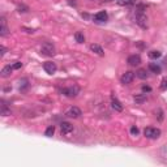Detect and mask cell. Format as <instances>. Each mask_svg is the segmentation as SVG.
<instances>
[{
    "mask_svg": "<svg viewBox=\"0 0 167 167\" xmlns=\"http://www.w3.org/2000/svg\"><path fill=\"white\" fill-rule=\"evenodd\" d=\"M13 70H14V69H13V67H10V65H5V67L1 69L0 75H1V77H9V76L12 75Z\"/></svg>",
    "mask_w": 167,
    "mask_h": 167,
    "instance_id": "obj_15",
    "label": "cell"
},
{
    "mask_svg": "<svg viewBox=\"0 0 167 167\" xmlns=\"http://www.w3.org/2000/svg\"><path fill=\"white\" fill-rule=\"evenodd\" d=\"M142 91H144V93H150L151 88L149 85H142Z\"/></svg>",
    "mask_w": 167,
    "mask_h": 167,
    "instance_id": "obj_28",
    "label": "cell"
},
{
    "mask_svg": "<svg viewBox=\"0 0 167 167\" xmlns=\"http://www.w3.org/2000/svg\"><path fill=\"white\" fill-rule=\"evenodd\" d=\"M17 10H18V12H20V13H26V12H28V10H29V8L26 7V5L21 4V5H18V7H17Z\"/></svg>",
    "mask_w": 167,
    "mask_h": 167,
    "instance_id": "obj_26",
    "label": "cell"
},
{
    "mask_svg": "<svg viewBox=\"0 0 167 167\" xmlns=\"http://www.w3.org/2000/svg\"><path fill=\"white\" fill-rule=\"evenodd\" d=\"M128 64L132 65V67H136V65H140L141 64V56L140 55H130L129 57H128Z\"/></svg>",
    "mask_w": 167,
    "mask_h": 167,
    "instance_id": "obj_12",
    "label": "cell"
},
{
    "mask_svg": "<svg viewBox=\"0 0 167 167\" xmlns=\"http://www.w3.org/2000/svg\"><path fill=\"white\" fill-rule=\"evenodd\" d=\"M155 116H157V119H158V121H163L164 115H163V111H162V108H157Z\"/></svg>",
    "mask_w": 167,
    "mask_h": 167,
    "instance_id": "obj_24",
    "label": "cell"
},
{
    "mask_svg": "<svg viewBox=\"0 0 167 167\" xmlns=\"http://www.w3.org/2000/svg\"><path fill=\"white\" fill-rule=\"evenodd\" d=\"M1 108H0V115L1 116H9V115H12V111H10V108H8L7 104L4 103V101H1Z\"/></svg>",
    "mask_w": 167,
    "mask_h": 167,
    "instance_id": "obj_16",
    "label": "cell"
},
{
    "mask_svg": "<svg viewBox=\"0 0 167 167\" xmlns=\"http://www.w3.org/2000/svg\"><path fill=\"white\" fill-rule=\"evenodd\" d=\"M75 39H76V42H78V43H84V42H85V37H84V34L81 33V31L75 33Z\"/></svg>",
    "mask_w": 167,
    "mask_h": 167,
    "instance_id": "obj_22",
    "label": "cell"
},
{
    "mask_svg": "<svg viewBox=\"0 0 167 167\" xmlns=\"http://www.w3.org/2000/svg\"><path fill=\"white\" fill-rule=\"evenodd\" d=\"M133 99H135V102H136L137 104H142L144 102L148 101V97H146L145 93H142V94H135Z\"/></svg>",
    "mask_w": 167,
    "mask_h": 167,
    "instance_id": "obj_14",
    "label": "cell"
},
{
    "mask_svg": "<svg viewBox=\"0 0 167 167\" xmlns=\"http://www.w3.org/2000/svg\"><path fill=\"white\" fill-rule=\"evenodd\" d=\"M60 93L63 94V95L68 97V98H76V97L80 94V88L78 86H69V88H64L61 89V91Z\"/></svg>",
    "mask_w": 167,
    "mask_h": 167,
    "instance_id": "obj_2",
    "label": "cell"
},
{
    "mask_svg": "<svg viewBox=\"0 0 167 167\" xmlns=\"http://www.w3.org/2000/svg\"><path fill=\"white\" fill-rule=\"evenodd\" d=\"M81 115H82L81 110L78 108V107H76V106L69 107V108L67 110V112H65V116H68V117H73V119H77V117H80Z\"/></svg>",
    "mask_w": 167,
    "mask_h": 167,
    "instance_id": "obj_5",
    "label": "cell"
},
{
    "mask_svg": "<svg viewBox=\"0 0 167 167\" xmlns=\"http://www.w3.org/2000/svg\"><path fill=\"white\" fill-rule=\"evenodd\" d=\"M12 67H13V69H20V68L22 67V63H21V61H16Z\"/></svg>",
    "mask_w": 167,
    "mask_h": 167,
    "instance_id": "obj_29",
    "label": "cell"
},
{
    "mask_svg": "<svg viewBox=\"0 0 167 167\" xmlns=\"http://www.w3.org/2000/svg\"><path fill=\"white\" fill-rule=\"evenodd\" d=\"M43 69L46 70L48 75H54V73L57 70V67H56V64H55L54 61H46L43 64Z\"/></svg>",
    "mask_w": 167,
    "mask_h": 167,
    "instance_id": "obj_9",
    "label": "cell"
},
{
    "mask_svg": "<svg viewBox=\"0 0 167 167\" xmlns=\"http://www.w3.org/2000/svg\"><path fill=\"white\" fill-rule=\"evenodd\" d=\"M135 20H136V23H137L141 29H148V17H146V14L144 12L136 13Z\"/></svg>",
    "mask_w": 167,
    "mask_h": 167,
    "instance_id": "obj_4",
    "label": "cell"
},
{
    "mask_svg": "<svg viewBox=\"0 0 167 167\" xmlns=\"http://www.w3.org/2000/svg\"><path fill=\"white\" fill-rule=\"evenodd\" d=\"M55 133V125H50L48 128L46 129V132H44V135L47 136V137H52Z\"/></svg>",
    "mask_w": 167,
    "mask_h": 167,
    "instance_id": "obj_23",
    "label": "cell"
},
{
    "mask_svg": "<svg viewBox=\"0 0 167 167\" xmlns=\"http://www.w3.org/2000/svg\"><path fill=\"white\" fill-rule=\"evenodd\" d=\"M28 88H29L28 78H22V80H20V91H25Z\"/></svg>",
    "mask_w": 167,
    "mask_h": 167,
    "instance_id": "obj_21",
    "label": "cell"
},
{
    "mask_svg": "<svg viewBox=\"0 0 167 167\" xmlns=\"http://www.w3.org/2000/svg\"><path fill=\"white\" fill-rule=\"evenodd\" d=\"M159 89H161L162 91L167 90V77H164L163 80L161 81V85H159Z\"/></svg>",
    "mask_w": 167,
    "mask_h": 167,
    "instance_id": "obj_25",
    "label": "cell"
},
{
    "mask_svg": "<svg viewBox=\"0 0 167 167\" xmlns=\"http://www.w3.org/2000/svg\"><path fill=\"white\" fill-rule=\"evenodd\" d=\"M5 52H7V48H5V47L1 44V46H0V57H3V56H4V55H5Z\"/></svg>",
    "mask_w": 167,
    "mask_h": 167,
    "instance_id": "obj_30",
    "label": "cell"
},
{
    "mask_svg": "<svg viewBox=\"0 0 167 167\" xmlns=\"http://www.w3.org/2000/svg\"><path fill=\"white\" fill-rule=\"evenodd\" d=\"M111 107L117 112H121L123 111V104L120 103V101L116 98V97L112 95L111 97Z\"/></svg>",
    "mask_w": 167,
    "mask_h": 167,
    "instance_id": "obj_11",
    "label": "cell"
},
{
    "mask_svg": "<svg viewBox=\"0 0 167 167\" xmlns=\"http://www.w3.org/2000/svg\"><path fill=\"white\" fill-rule=\"evenodd\" d=\"M149 70L155 73V75H159V73L162 72V68L159 67L158 64H155V63H150V64H149Z\"/></svg>",
    "mask_w": 167,
    "mask_h": 167,
    "instance_id": "obj_17",
    "label": "cell"
},
{
    "mask_svg": "<svg viewBox=\"0 0 167 167\" xmlns=\"http://www.w3.org/2000/svg\"><path fill=\"white\" fill-rule=\"evenodd\" d=\"M138 133H140L138 128L136 127V125H132V127H130V135H132V136H138Z\"/></svg>",
    "mask_w": 167,
    "mask_h": 167,
    "instance_id": "obj_27",
    "label": "cell"
},
{
    "mask_svg": "<svg viewBox=\"0 0 167 167\" xmlns=\"http://www.w3.org/2000/svg\"><path fill=\"white\" fill-rule=\"evenodd\" d=\"M144 136L146 138H150V140H155L161 136V129L159 128H153V127H148L144 129Z\"/></svg>",
    "mask_w": 167,
    "mask_h": 167,
    "instance_id": "obj_3",
    "label": "cell"
},
{
    "mask_svg": "<svg viewBox=\"0 0 167 167\" xmlns=\"http://www.w3.org/2000/svg\"><path fill=\"white\" fill-rule=\"evenodd\" d=\"M8 34H9V29L7 26V20H5L4 16H1V18H0V35L5 37Z\"/></svg>",
    "mask_w": 167,
    "mask_h": 167,
    "instance_id": "obj_8",
    "label": "cell"
},
{
    "mask_svg": "<svg viewBox=\"0 0 167 167\" xmlns=\"http://www.w3.org/2000/svg\"><path fill=\"white\" fill-rule=\"evenodd\" d=\"M22 30H25L26 33H29V34H33L34 31H35L34 29H28V28H22Z\"/></svg>",
    "mask_w": 167,
    "mask_h": 167,
    "instance_id": "obj_31",
    "label": "cell"
},
{
    "mask_svg": "<svg viewBox=\"0 0 167 167\" xmlns=\"http://www.w3.org/2000/svg\"><path fill=\"white\" fill-rule=\"evenodd\" d=\"M41 55H43V56H54L55 54H56V48H55V46L52 43H50V42H46V43H43L41 46Z\"/></svg>",
    "mask_w": 167,
    "mask_h": 167,
    "instance_id": "obj_1",
    "label": "cell"
},
{
    "mask_svg": "<svg viewBox=\"0 0 167 167\" xmlns=\"http://www.w3.org/2000/svg\"><path fill=\"white\" fill-rule=\"evenodd\" d=\"M60 129H61L63 135H70L73 132V125L68 121H63L60 123Z\"/></svg>",
    "mask_w": 167,
    "mask_h": 167,
    "instance_id": "obj_10",
    "label": "cell"
},
{
    "mask_svg": "<svg viewBox=\"0 0 167 167\" xmlns=\"http://www.w3.org/2000/svg\"><path fill=\"white\" fill-rule=\"evenodd\" d=\"M106 1H112V0H106Z\"/></svg>",
    "mask_w": 167,
    "mask_h": 167,
    "instance_id": "obj_32",
    "label": "cell"
},
{
    "mask_svg": "<svg viewBox=\"0 0 167 167\" xmlns=\"http://www.w3.org/2000/svg\"><path fill=\"white\" fill-rule=\"evenodd\" d=\"M133 80H135V73L130 72V70L123 73V76L120 77V82H121L123 85H128V84H130Z\"/></svg>",
    "mask_w": 167,
    "mask_h": 167,
    "instance_id": "obj_6",
    "label": "cell"
},
{
    "mask_svg": "<svg viewBox=\"0 0 167 167\" xmlns=\"http://www.w3.org/2000/svg\"><path fill=\"white\" fill-rule=\"evenodd\" d=\"M90 50L94 52V54H97V55H99V56H103L104 55V51H103V48H102L99 44H97V43H93V44H90Z\"/></svg>",
    "mask_w": 167,
    "mask_h": 167,
    "instance_id": "obj_13",
    "label": "cell"
},
{
    "mask_svg": "<svg viewBox=\"0 0 167 167\" xmlns=\"http://www.w3.org/2000/svg\"><path fill=\"white\" fill-rule=\"evenodd\" d=\"M116 3L121 7H130L136 3V0H116Z\"/></svg>",
    "mask_w": 167,
    "mask_h": 167,
    "instance_id": "obj_20",
    "label": "cell"
},
{
    "mask_svg": "<svg viewBox=\"0 0 167 167\" xmlns=\"http://www.w3.org/2000/svg\"><path fill=\"white\" fill-rule=\"evenodd\" d=\"M136 76H137L138 78H141V80H146L148 78V70L144 69V68H141V69H138L137 72H136Z\"/></svg>",
    "mask_w": 167,
    "mask_h": 167,
    "instance_id": "obj_18",
    "label": "cell"
},
{
    "mask_svg": "<svg viewBox=\"0 0 167 167\" xmlns=\"http://www.w3.org/2000/svg\"><path fill=\"white\" fill-rule=\"evenodd\" d=\"M107 18H108L107 13L104 12V10H101V12H98L97 14H94L93 20H94V22H97V23H102V22H106Z\"/></svg>",
    "mask_w": 167,
    "mask_h": 167,
    "instance_id": "obj_7",
    "label": "cell"
},
{
    "mask_svg": "<svg viewBox=\"0 0 167 167\" xmlns=\"http://www.w3.org/2000/svg\"><path fill=\"white\" fill-rule=\"evenodd\" d=\"M148 56L150 59H159L162 56V52L161 51H157V50H151V51L148 52Z\"/></svg>",
    "mask_w": 167,
    "mask_h": 167,
    "instance_id": "obj_19",
    "label": "cell"
}]
</instances>
